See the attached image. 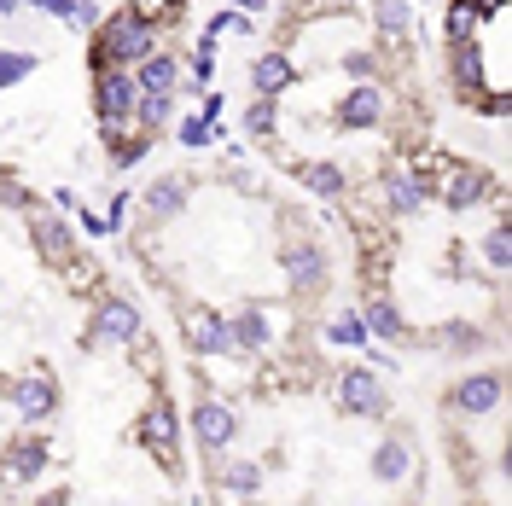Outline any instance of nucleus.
<instances>
[{
    "label": "nucleus",
    "mask_w": 512,
    "mask_h": 506,
    "mask_svg": "<svg viewBox=\"0 0 512 506\" xmlns=\"http://www.w3.org/2000/svg\"><path fill=\"white\" fill-rule=\"evenodd\" d=\"M0 204H12V210H30L35 198H30V187H24L18 175H0Z\"/></svg>",
    "instance_id": "72a5a7b5"
},
{
    "label": "nucleus",
    "mask_w": 512,
    "mask_h": 506,
    "mask_svg": "<svg viewBox=\"0 0 512 506\" xmlns=\"http://www.w3.org/2000/svg\"><path fill=\"white\" fill-rule=\"evenodd\" d=\"M222 489H227V501H256L262 495V472H256L251 460H239V466H227Z\"/></svg>",
    "instance_id": "cd10ccee"
},
{
    "label": "nucleus",
    "mask_w": 512,
    "mask_h": 506,
    "mask_svg": "<svg viewBox=\"0 0 512 506\" xmlns=\"http://www.w3.org/2000/svg\"><path fill=\"white\" fill-rule=\"evenodd\" d=\"M274 123H280V105L256 94V105L245 111V134H256V140H268V134H274Z\"/></svg>",
    "instance_id": "7c9ffc66"
},
{
    "label": "nucleus",
    "mask_w": 512,
    "mask_h": 506,
    "mask_svg": "<svg viewBox=\"0 0 512 506\" xmlns=\"http://www.w3.org/2000/svg\"><path fill=\"white\" fill-rule=\"evenodd\" d=\"M192 437H198L204 454H227V448L239 443V413L227 408V402H216V396H204L192 408Z\"/></svg>",
    "instance_id": "423d86ee"
},
{
    "label": "nucleus",
    "mask_w": 512,
    "mask_h": 506,
    "mask_svg": "<svg viewBox=\"0 0 512 506\" xmlns=\"http://www.w3.org/2000/svg\"><path fill=\"white\" fill-rule=\"evenodd\" d=\"M286 280L297 285V291H315V285L326 280V256H320L315 245H291L286 251Z\"/></svg>",
    "instance_id": "aec40b11"
},
{
    "label": "nucleus",
    "mask_w": 512,
    "mask_h": 506,
    "mask_svg": "<svg viewBox=\"0 0 512 506\" xmlns=\"http://www.w3.org/2000/svg\"><path fill=\"white\" fill-rule=\"evenodd\" d=\"M373 24L384 41H408L414 30V0H373Z\"/></svg>",
    "instance_id": "412c9836"
},
{
    "label": "nucleus",
    "mask_w": 512,
    "mask_h": 506,
    "mask_svg": "<svg viewBox=\"0 0 512 506\" xmlns=\"http://www.w3.org/2000/svg\"><path fill=\"white\" fill-rule=\"evenodd\" d=\"M210 76H216V41L198 35V47H192V88H210Z\"/></svg>",
    "instance_id": "473e14b6"
},
{
    "label": "nucleus",
    "mask_w": 512,
    "mask_h": 506,
    "mask_svg": "<svg viewBox=\"0 0 512 506\" xmlns=\"http://www.w3.org/2000/svg\"><path fill=\"white\" fill-rule=\"evenodd\" d=\"M483 262H489L495 274H507V216H495V227H489V239H483Z\"/></svg>",
    "instance_id": "2f4dec72"
},
{
    "label": "nucleus",
    "mask_w": 512,
    "mask_h": 506,
    "mask_svg": "<svg viewBox=\"0 0 512 506\" xmlns=\"http://www.w3.org/2000/svg\"><path fill=\"white\" fill-rule=\"evenodd\" d=\"M291 82H297V70H291V59L286 53H262V59H256V70H251V88L262 99H280L291 88Z\"/></svg>",
    "instance_id": "f3484780"
},
{
    "label": "nucleus",
    "mask_w": 512,
    "mask_h": 506,
    "mask_svg": "<svg viewBox=\"0 0 512 506\" xmlns=\"http://www.w3.org/2000/svg\"><path fill=\"white\" fill-rule=\"evenodd\" d=\"M326 338H332L338 349H361V344H367V326H361V315L338 309V315L326 320Z\"/></svg>",
    "instance_id": "c85d7f7f"
},
{
    "label": "nucleus",
    "mask_w": 512,
    "mask_h": 506,
    "mask_svg": "<svg viewBox=\"0 0 512 506\" xmlns=\"http://www.w3.org/2000/svg\"><path fill=\"white\" fill-rule=\"evenodd\" d=\"M146 53H158V30H152V24H140L128 6H123V12H111V18H99V30H94V70H105V64L134 70Z\"/></svg>",
    "instance_id": "f257e3e1"
},
{
    "label": "nucleus",
    "mask_w": 512,
    "mask_h": 506,
    "mask_svg": "<svg viewBox=\"0 0 512 506\" xmlns=\"http://www.w3.org/2000/svg\"><path fill=\"white\" fill-rule=\"evenodd\" d=\"M181 332H187L192 355H233V332H227V320L216 309H187Z\"/></svg>",
    "instance_id": "f8f14e48"
},
{
    "label": "nucleus",
    "mask_w": 512,
    "mask_h": 506,
    "mask_svg": "<svg viewBox=\"0 0 512 506\" xmlns=\"http://www.w3.org/2000/svg\"><path fill=\"white\" fill-rule=\"evenodd\" d=\"M192 198V175H158L152 187H146V198H140V210L152 216V222H169V216H181Z\"/></svg>",
    "instance_id": "ddd939ff"
},
{
    "label": "nucleus",
    "mask_w": 512,
    "mask_h": 506,
    "mask_svg": "<svg viewBox=\"0 0 512 506\" xmlns=\"http://www.w3.org/2000/svg\"><path fill=\"white\" fill-rule=\"evenodd\" d=\"M53 204H59V210H82V198H76L70 187H59V192H53Z\"/></svg>",
    "instance_id": "e433bc0d"
},
{
    "label": "nucleus",
    "mask_w": 512,
    "mask_h": 506,
    "mask_svg": "<svg viewBox=\"0 0 512 506\" xmlns=\"http://www.w3.org/2000/svg\"><path fill=\"white\" fill-rule=\"evenodd\" d=\"M175 140H181V146H216V140H222V117H210V111H204V105H198V111H187V117H181V123H175Z\"/></svg>",
    "instance_id": "5701e85b"
},
{
    "label": "nucleus",
    "mask_w": 512,
    "mask_h": 506,
    "mask_svg": "<svg viewBox=\"0 0 512 506\" xmlns=\"http://www.w3.org/2000/svg\"><path fill=\"white\" fill-rule=\"evenodd\" d=\"M47 460H53V443H47V437H18V443H6V454H0V495L35 483V477L47 472Z\"/></svg>",
    "instance_id": "20e7f679"
},
{
    "label": "nucleus",
    "mask_w": 512,
    "mask_h": 506,
    "mask_svg": "<svg viewBox=\"0 0 512 506\" xmlns=\"http://www.w3.org/2000/svg\"><path fill=\"white\" fill-rule=\"evenodd\" d=\"M431 169L425 163H390L379 175V192H384V204L396 210V216H419L425 210V198H431Z\"/></svg>",
    "instance_id": "7ed1b4c3"
},
{
    "label": "nucleus",
    "mask_w": 512,
    "mask_h": 506,
    "mask_svg": "<svg viewBox=\"0 0 512 506\" xmlns=\"http://www.w3.org/2000/svg\"><path fill=\"white\" fill-rule=\"evenodd\" d=\"M169 117H175V94H140V99H134V128L158 134Z\"/></svg>",
    "instance_id": "393cba45"
},
{
    "label": "nucleus",
    "mask_w": 512,
    "mask_h": 506,
    "mask_svg": "<svg viewBox=\"0 0 512 506\" xmlns=\"http://www.w3.org/2000/svg\"><path fill=\"white\" fill-rule=\"evenodd\" d=\"M483 24L489 18H483L472 0H454L448 6V24H443V41H472V35H483Z\"/></svg>",
    "instance_id": "b1692460"
},
{
    "label": "nucleus",
    "mask_w": 512,
    "mask_h": 506,
    "mask_svg": "<svg viewBox=\"0 0 512 506\" xmlns=\"http://www.w3.org/2000/svg\"><path fill=\"white\" fill-rule=\"evenodd\" d=\"M291 175H297L309 192H320V198H344V169H338V163L303 158V163H291Z\"/></svg>",
    "instance_id": "6ab92c4d"
},
{
    "label": "nucleus",
    "mask_w": 512,
    "mask_h": 506,
    "mask_svg": "<svg viewBox=\"0 0 512 506\" xmlns=\"http://www.w3.org/2000/svg\"><path fill=\"white\" fill-rule=\"evenodd\" d=\"M12 408H18V419H30V425L53 419V413H59V384L53 379H18L12 384Z\"/></svg>",
    "instance_id": "4468645a"
},
{
    "label": "nucleus",
    "mask_w": 512,
    "mask_h": 506,
    "mask_svg": "<svg viewBox=\"0 0 512 506\" xmlns=\"http://www.w3.org/2000/svg\"><path fill=\"white\" fill-rule=\"evenodd\" d=\"M361 349H367V344H361ZM367 361H373L379 373H396V355H384V349H367Z\"/></svg>",
    "instance_id": "c9c22d12"
},
{
    "label": "nucleus",
    "mask_w": 512,
    "mask_h": 506,
    "mask_svg": "<svg viewBox=\"0 0 512 506\" xmlns=\"http://www.w3.org/2000/svg\"><path fill=\"white\" fill-rule=\"evenodd\" d=\"M18 6H24V0H0V18H12V12H18Z\"/></svg>",
    "instance_id": "4c0bfd02"
},
{
    "label": "nucleus",
    "mask_w": 512,
    "mask_h": 506,
    "mask_svg": "<svg viewBox=\"0 0 512 506\" xmlns=\"http://www.w3.org/2000/svg\"><path fill=\"white\" fill-rule=\"evenodd\" d=\"M134 99H140L134 70H123V64L94 70V117H99V128H134Z\"/></svg>",
    "instance_id": "f03ea898"
},
{
    "label": "nucleus",
    "mask_w": 512,
    "mask_h": 506,
    "mask_svg": "<svg viewBox=\"0 0 512 506\" xmlns=\"http://www.w3.org/2000/svg\"><path fill=\"white\" fill-rule=\"evenodd\" d=\"M361 326H367V338H402V332H408V326H402V315H396V303H384V297H373V303H367Z\"/></svg>",
    "instance_id": "a878e982"
},
{
    "label": "nucleus",
    "mask_w": 512,
    "mask_h": 506,
    "mask_svg": "<svg viewBox=\"0 0 512 506\" xmlns=\"http://www.w3.org/2000/svg\"><path fill=\"white\" fill-rule=\"evenodd\" d=\"M24 216H30V233H35V245H41V256H53V262H76V233L64 227L59 210H47V204H30Z\"/></svg>",
    "instance_id": "9b49d317"
},
{
    "label": "nucleus",
    "mask_w": 512,
    "mask_h": 506,
    "mask_svg": "<svg viewBox=\"0 0 512 506\" xmlns=\"http://www.w3.org/2000/svg\"><path fill=\"white\" fill-rule=\"evenodd\" d=\"M332 390H338V408L355 413V419H379L390 402H384V384L373 367H344L338 379H332Z\"/></svg>",
    "instance_id": "39448f33"
},
{
    "label": "nucleus",
    "mask_w": 512,
    "mask_h": 506,
    "mask_svg": "<svg viewBox=\"0 0 512 506\" xmlns=\"http://www.w3.org/2000/svg\"><path fill=\"white\" fill-rule=\"evenodd\" d=\"M35 53H24V47H12V53H0V88H18V82H30L35 76Z\"/></svg>",
    "instance_id": "c756f323"
},
{
    "label": "nucleus",
    "mask_w": 512,
    "mask_h": 506,
    "mask_svg": "<svg viewBox=\"0 0 512 506\" xmlns=\"http://www.w3.org/2000/svg\"><path fill=\"white\" fill-rule=\"evenodd\" d=\"M140 326H146V320H140V309H134L128 297H105V303L94 309L88 338H94V344H134V338H140Z\"/></svg>",
    "instance_id": "1a4fd4ad"
},
{
    "label": "nucleus",
    "mask_w": 512,
    "mask_h": 506,
    "mask_svg": "<svg viewBox=\"0 0 512 506\" xmlns=\"http://www.w3.org/2000/svg\"><path fill=\"white\" fill-rule=\"evenodd\" d=\"M227 332H233V349H251V355H268L274 338H280V326L268 315V303H245L239 315L227 320Z\"/></svg>",
    "instance_id": "9d476101"
},
{
    "label": "nucleus",
    "mask_w": 512,
    "mask_h": 506,
    "mask_svg": "<svg viewBox=\"0 0 512 506\" xmlns=\"http://www.w3.org/2000/svg\"><path fill=\"white\" fill-rule=\"evenodd\" d=\"M431 192H443L448 210H472L478 198L495 192V175L483 163H443V187H431Z\"/></svg>",
    "instance_id": "0eeeda50"
},
{
    "label": "nucleus",
    "mask_w": 512,
    "mask_h": 506,
    "mask_svg": "<svg viewBox=\"0 0 512 506\" xmlns=\"http://www.w3.org/2000/svg\"><path fill=\"white\" fill-rule=\"evenodd\" d=\"M134 88H140V94H175V88H181V59L146 53V59L134 64Z\"/></svg>",
    "instance_id": "dca6fc26"
},
{
    "label": "nucleus",
    "mask_w": 512,
    "mask_h": 506,
    "mask_svg": "<svg viewBox=\"0 0 512 506\" xmlns=\"http://www.w3.org/2000/svg\"><path fill=\"white\" fill-rule=\"evenodd\" d=\"M140 443L152 448L169 472L181 466V419H175V408H169V402H152V408L140 413Z\"/></svg>",
    "instance_id": "6e6552de"
},
{
    "label": "nucleus",
    "mask_w": 512,
    "mask_h": 506,
    "mask_svg": "<svg viewBox=\"0 0 512 506\" xmlns=\"http://www.w3.org/2000/svg\"><path fill=\"white\" fill-rule=\"evenodd\" d=\"M408 472H414V448L402 443V437L379 443V454H373V477H379V483H402Z\"/></svg>",
    "instance_id": "4be33fe9"
},
{
    "label": "nucleus",
    "mask_w": 512,
    "mask_h": 506,
    "mask_svg": "<svg viewBox=\"0 0 512 506\" xmlns=\"http://www.w3.org/2000/svg\"><path fill=\"white\" fill-rule=\"evenodd\" d=\"M128 12L152 30H175L181 24V0H128Z\"/></svg>",
    "instance_id": "bb28decb"
},
{
    "label": "nucleus",
    "mask_w": 512,
    "mask_h": 506,
    "mask_svg": "<svg viewBox=\"0 0 512 506\" xmlns=\"http://www.w3.org/2000/svg\"><path fill=\"white\" fill-rule=\"evenodd\" d=\"M454 408L460 413H495L501 408V373H472V379H460L454 384Z\"/></svg>",
    "instance_id": "2eb2a0df"
},
{
    "label": "nucleus",
    "mask_w": 512,
    "mask_h": 506,
    "mask_svg": "<svg viewBox=\"0 0 512 506\" xmlns=\"http://www.w3.org/2000/svg\"><path fill=\"white\" fill-rule=\"evenodd\" d=\"M384 105H390V99H384L373 82H361V88H355L338 111H344V123H350V128H379L384 123Z\"/></svg>",
    "instance_id": "a211bd4d"
},
{
    "label": "nucleus",
    "mask_w": 512,
    "mask_h": 506,
    "mask_svg": "<svg viewBox=\"0 0 512 506\" xmlns=\"http://www.w3.org/2000/svg\"><path fill=\"white\" fill-rule=\"evenodd\" d=\"M24 6L47 12V18H70V12H76V0H24Z\"/></svg>",
    "instance_id": "f704fd0d"
}]
</instances>
